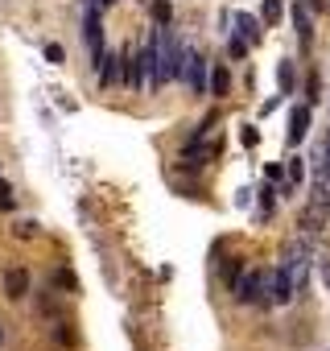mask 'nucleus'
I'll return each mask as SVG.
<instances>
[{
	"instance_id": "obj_16",
	"label": "nucleus",
	"mask_w": 330,
	"mask_h": 351,
	"mask_svg": "<svg viewBox=\"0 0 330 351\" xmlns=\"http://www.w3.org/2000/svg\"><path fill=\"white\" fill-rule=\"evenodd\" d=\"M13 236H17V240H34V236H38V223H34V219H17V223H13Z\"/></svg>"
},
{
	"instance_id": "obj_2",
	"label": "nucleus",
	"mask_w": 330,
	"mask_h": 351,
	"mask_svg": "<svg viewBox=\"0 0 330 351\" xmlns=\"http://www.w3.org/2000/svg\"><path fill=\"white\" fill-rule=\"evenodd\" d=\"M83 42H87V50H91V58H95L91 66L99 71V62H103L107 50H103V21H99V9H95V5H91L87 17H83Z\"/></svg>"
},
{
	"instance_id": "obj_10",
	"label": "nucleus",
	"mask_w": 330,
	"mask_h": 351,
	"mask_svg": "<svg viewBox=\"0 0 330 351\" xmlns=\"http://www.w3.org/2000/svg\"><path fill=\"white\" fill-rule=\"evenodd\" d=\"M289 17H293V29H297V38H301V46H309V34H314V21H309V9H305V5H293V9H289Z\"/></svg>"
},
{
	"instance_id": "obj_1",
	"label": "nucleus",
	"mask_w": 330,
	"mask_h": 351,
	"mask_svg": "<svg viewBox=\"0 0 330 351\" xmlns=\"http://www.w3.org/2000/svg\"><path fill=\"white\" fill-rule=\"evenodd\" d=\"M309 269H314V248H309L305 240L289 244V248H285V256H281V273L289 277V285H293L297 293L305 289V281H309Z\"/></svg>"
},
{
	"instance_id": "obj_18",
	"label": "nucleus",
	"mask_w": 330,
	"mask_h": 351,
	"mask_svg": "<svg viewBox=\"0 0 330 351\" xmlns=\"http://www.w3.org/2000/svg\"><path fill=\"white\" fill-rule=\"evenodd\" d=\"M314 165H318V169H330V132H326V141L318 145V153H314Z\"/></svg>"
},
{
	"instance_id": "obj_21",
	"label": "nucleus",
	"mask_w": 330,
	"mask_h": 351,
	"mask_svg": "<svg viewBox=\"0 0 330 351\" xmlns=\"http://www.w3.org/2000/svg\"><path fill=\"white\" fill-rule=\"evenodd\" d=\"M301 178H305V165H301V157H289V182L297 186Z\"/></svg>"
},
{
	"instance_id": "obj_8",
	"label": "nucleus",
	"mask_w": 330,
	"mask_h": 351,
	"mask_svg": "<svg viewBox=\"0 0 330 351\" xmlns=\"http://www.w3.org/2000/svg\"><path fill=\"white\" fill-rule=\"evenodd\" d=\"M326 219H330V211H326L322 203H309V207L297 215V228H301V232H322V228H326Z\"/></svg>"
},
{
	"instance_id": "obj_11",
	"label": "nucleus",
	"mask_w": 330,
	"mask_h": 351,
	"mask_svg": "<svg viewBox=\"0 0 330 351\" xmlns=\"http://www.w3.org/2000/svg\"><path fill=\"white\" fill-rule=\"evenodd\" d=\"M309 203H322L330 211V169H314V195Z\"/></svg>"
},
{
	"instance_id": "obj_4",
	"label": "nucleus",
	"mask_w": 330,
	"mask_h": 351,
	"mask_svg": "<svg viewBox=\"0 0 330 351\" xmlns=\"http://www.w3.org/2000/svg\"><path fill=\"white\" fill-rule=\"evenodd\" d=\"M124 83L128 91H144V50H124Z\"/></svg>"
},
{
	"instance_id": "obj_25",
	"label": "nucleus",
	"mask_w": 330,
	"mask_h": 351,
	"mask_svg": "<svg viewBox=\"0 0 330 351\" xmlns=\"http://www.w3.org/2000/svg\"><path fill=\"white\" fill-rule=\"evenodd\" d=\"M318 273H322V281L330 285V256H318Z\"/></svg>"
},
{
	"instance_id": "obj_14",
	"label": "nucleus",
	"mask_w": 330,
	"mask_h": 351,
	"mask_svg": "<svg viewBox=\"0 0 330 351\" xmlns=\"http://www.w3.org/2000/svg\"><path fill=\"white\" fill-rule=\"evenodd\" d=\"M277 83H281V91H285V95H293V87H297V75H293V62H289V58L277 66Z\"/></svg>"
},
{
	"instance_id": "obj_26",
	"label": "nucleus",
	"mask_w": 330,
	"mask_h": 351,
	"mask_svg": "<svg viewBox=\"0 0 330 351\" xmlns=\"http://www.w3.org/2000/svg\"><path fill=\"white\" fill-rule=\"evenodd\" d=\"M264 173H268V178H272V182H281V178H285V169H281V165H277V161H272V165H268V169H264Z\"/></svg>"
},
{
	"instance_id": "obj_7",
	"label": "nucleus",
	"mask_w": 330,
	"mask_h": 351,
	"mask_svg": "<svg viewBox=\"0 0 330 351\" xmlns=\"http://www.w3.org/2000/svg\"><path fill=\"white\" fill-rule=\"evenodd\" d=\"M124 79V54H103V62H99V83L103 87H116Z\"/></svg>"
},
{
	"instance_id": "obj_9",
	"label": "nucleus",
	"mask_w": 330,
	"mask_h": 351,
	"mask_svg": "<svg viewBox=\"0 0 330 351\" xmlns=\"http://www.w3.org/2000/svg\"><path fill=\"white\" fill-rule=\"evenodd\" d=\"M305 132H309V108H305V104H297V108L289 112V145L305 141Z\"/></svg>"
},
{
	"instance_id": "obj_17",
	"label": "nucleus",
	"mask_w": 330,
	"mask_h": 351,
	"mask_svg": "<svg viewBox=\"0 0 330 351\" xmlns=\"http://www.w3.org/2000/svg\"><path fill=\"white\" fill-rule=\"evenodd\" d=\"M153 17H157V25H170V17H174L170 0H153Z\"/></svg>"
},
{
	"instance_id": "obj_19",
	"label": "nucleus",
	"mask_w": 330,
	"mask_h": 351,
	"mask_svg": "<svg viewBox=\"0 0 330 351\" xmlns=\"http://www.w3.org/2000/svg\"><path fill=\"white\" fill-rule=\"evenodd\" d=\"M42 54H46V62H54V66H58V62H66V50H62L58 42H46V50H42Z\"/></svg>"
},
{
	"instance_id": "obj_20",
	"label": "nucleus",
	"mask_w": 330,
	"mask_h": 351,
	"mask_svg": "<svg viewBox=\"0 0 330 351\" xmlns=\"http://www.w3.org/2000/svg\"><path fill=\"white\" fill-rule=\"evenodd\" d=\"M54 339H58L62 347H75V343H79V339H75V330H71L66 322H58V326H54Z\"/></svg>"
},
{
	"instance_id": "obj_27",
	"label": "nucleus",
	"mask_w": 330,
	"mask_h": 351,
	"mask_svg": "<svg viewBox=\"0 0 330 351\" xmlns=\"http://www.w3.org/2000/svg\"><path fill=\"white\" fill-rule=\"evenodd\" d=\"M305 9H326V0H305Z\"/></svg>"
},
{
	"instance_id": "obj_24",
	"label": "nucleus",
	"mask_w": 330,
	"mask_h": 351,
	"mask_svg": "<svg viewBox=\"0 0 330 351\" xmlns=\"http://www.w3.org/2000/svg\"><path fill=\"white\" fill-rule=\"evenodd\" d=\"M240 141H244V145H256V141H260V132H256V128H252V124H248V128H244V132H240Z\"/></svg>"
},
{
	"instance_id": "obj_28",
	"label": "nucleus",
	"mask_w": 330,
	"mask_h": 351,
	"mask_svg": "<svg viewBox=\"0 0 330 351\" xmlns=\"http://www.w3.org/2000/svg\"><path fill=\"white\" fill-rule=\"evenodd\" d=\"M0 343H5V326H0Z\"/></svg>"
},
{
	"instance_id": "obj_22",
	"label": "nucleus",
	"mask_w": 330,
	"mask_h": 351,
	"mask_svg": "<svg viewBox=\"0 0 330 351\" xmlns=\"http://www.w3.org/2000/svg\"><path fill=\"white\" fill-rule=\"evenodd\" d=\"M264 21H268V25L281 21V0H264Z\"/></svg>"
},
{
	"instance_id": "obj_23",
	"label": "nucleus",
	"mask_w": 330,
	"mask_h": 351,
	"mask_svg": "<svg viewBox=\"0 0 330 351\" xmlns=\"http://www.w3.org/2000/svg\"><path fill=\"white\" fill-rule=\"evenodd\" d=\"M227 54H231V58H248V42H244V38H231V42H227Z\"/></svg>"
},
{
	"instance_id": "obj_13",
	"label": "nucleus",
	"mask_w": 330,
	"mask_h": 351,
	"mask_svg": "<svg viewBox=\"0 0 330 351\" xmlns=\"http://www.w3.org/2000/svg\"><path fill=\"white\" fill-rule=\"evenodd\" d=\"M207 91H211V95H227V91H231V75H227V66H223V62L211 71V79H207Z\"/></svg>"
},
{
	"instance_id": "obj_15",
	"label": "nucleus",
	"mask_w": 330,
	"mask_h": 351,
	"mask_svg": "<svg viewBox=\"0 0 330 351\" xmlns=\"http://www.w3.org/2000/svg\"><path fill=\"white\" fill-rule=\"evenodd\" d=\"M50 285H62V289H66V293H79V277H75V273H71V269H58V273H54V277H50Z\"/></svg>"
},
{
	"instance_id": "obj_12",
	"label": "nucleus",
	"mask_w": 330,
	"mask_h": 351,
	"mask_svg": "<svg viewBox=\"0 0 330 351\" xmlns=\"http://www.w3.org/2000/svg\"><path fill=\"white\" fill-rule=\"evenodd\" d=\"M236 38H244V42H260V21L248 17V13H236Z\"/></svg>"
},
{
	"instance_id": "obj_6",
	"label": "nucleus",
	"mask_w": 330,
	"mask_h": 351,
	"mask_svg": "<svg viewBox=\"0 0 330 351\" xmlns=\"http://www.w3.org/2000/svg\"><path fill=\"white\" fill-rule=\"evenodd\" d=\"M29 293V273L21 269V265H13V269H5V298H13V302H21Z\"/></svg>"
},
{
	"instance_id": "obj_5",
	"label": "nucleus",
	"mask_w": 330,
	"mask_h": 351,
	"mask_svg": "<svg viewBox=\"0 0 330 351\" xmlns=\"http://www.w3.org/2000/svg\"><path fill=\"white\" fill-rule=\"evenodd\" d=\"M182 75L190 79V91H194V95H203V91H207V62H203L194 50L182 58Z\"/></svg>"
},
{
	"instance_id": "obj_3",
	"label": "nucleus",
	"mask_w": 330,
	"mask_h": 351,
	"mask_svg": "<svg viewBox=\"0 0 330 351\" xmlns=\"http://www.w3.org/2000/svg\"><path fill=\"white\" fill-rule=\"evenodd\" d=\"M231 293H236L240 306H248V302H264V273H260V269L240 273V277L231 281Z\"/></svg>"
}]
</instances>
